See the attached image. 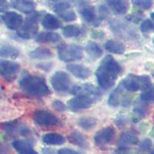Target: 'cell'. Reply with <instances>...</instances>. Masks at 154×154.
Segmentation results:
<instances>
[{
    "label": "cell",
    "instance_id": "ee69618b",
    "mask_svg": "<svg viewBox=\"0 0 154 154\" xmlns=\"http://www.w3.org/2000/svg\"><path fill=\"white\" fill-rule=\"evenodd\" d=\"M9 150L3 144L0 143V154H9Z\"/></svg>",
    "mask_w": 154,
    "mask_h": 154
},
{
    "label": "cell",
    "instance_id": "f6af8a7d",
    "mask_svg": "<svg viewBox=\"0 0 154 154\" xmlns=\"http://www.w3.org/2000/svg\"><path fill=\"white\" fill-rule=\"evenodd\" d=\"M114 154H132L128 149H119L114 152Z\"/></svg>",
    "mask_w": 154,
    "mask_h": 154
},
{
    "label": "cell",
    "instance_id": "d6986e66",
    "mask_svg": "<svg viewBox=\"0 0 154 154\" xmlns=\"http://www.w3.org/2000/svg\"><path fill=\"white\" fill-rule=\"evenodd\" d=\"M123 87L119 84V86L116 88L111 93L110 96H109L108 99V103L111 106H118L121 103L123 106H127V103H129V102H128V100L123 98Z\"/></svg>",
    "mask_w": 154,
    "mask_h": 154
},
{
    "label": "cell",
    "instance_id": "ab89813d",
    "mask_svg": "<svg viewBox=\"0 0 154 154\" xmlns=\"http://www.w3.org/2000/svg\"><path fill=\"white\" fill-rule=\"evenodd\" d=\"M57 154H81L80 152H77L74 149H69V148H63L58 150Z\"/></svg>",
    "mask_w": 154,
    "mask_h": 154
},
{
    "label": "cell",
    "instance_id": "7c38bea8",
    "mask_svg": "<svg viewBox=\"0 0 154 154\" xmlns=\"http://www.w3.org/2000/svg\"><path fill=\"white\" fill-rule=\"evenodd\" d=\"M115 136V128L112 126H107L96 132L93 139L96 146L103 147L112 143Z\"/></svg>",
    "mask_w": 154,
    "mask_h": 154
},
{
    "label": "cell",
    "instance_id": "5bb4252c",
    "mask_svg": "<svg viewBox=\"0 0 154 154\" xmlns=\"http://www.w3.org/2000/svg\"><path fill=\"white\" fill-rule=\"evenodd\" d=\"M79 13L81 17L86 22V23L91 24L95 26H99L100 23V19L96 13V10L95 7L91 5H82L79 8Z\"/></svg>",
    "mask_w": 154,
    "mask_h": 154
},
{
    "label": "cell",
    "instance_id": "e0dca14e",
    "mask_svg": "<svg viewBox=\"0 0 154 154\" xmlns=\"http://www.w3.org/2000/svg\"><path fill=\"white\" fill-rule=\"evenodd\" d=\"M11 5L16 10L25 13L31 14L35 11L36 4L33 1H26V0H15L11 2Z\"/></svg>",
    "mask_w": 154,
    "mask_h": 154
},
{
    "label": "cell",
    "instance_id": "8fae6325",
    "mask_svg": "<svg viewBox=\"0 0 154 154\" xmlns=\"http://www.w3.org/2000/svg\"><path fill=\"white\" fill-rule=\"evenodd\" d=\"M53 10L59 17L65 22L75 21L77 18L72 5L68 2L60 1L54 2L53 5Z\"/></svg>",
    "mask_w": 154,
    "mask_h": 154
},
{
    "label": "cell",
    "instance_id": "b9f144b4",
    "mask_svg": "<svg viewBox=\"0 0 154 154\" xmlns=\"http://www.w3.org/2000/svg\"><path fill=\"white\" fill-rule=\"evenodd\" d=\"M38 68L44 70V71H49V69H51L52 68V63H42V64H38Z\"/></svg>",
    "mask_w": 154,
    "mask_h": 154
},
{
    "label": "cell",
    "instance_id": "f1b7e54d",
    "mask_svg": "<svg viewBox=\"0 0 154 154\" xmlns=\"http://www.w3.org/2000/svg\"><path fill=\"white\" fill-rule=\"evenodd\" d=\"M19 54H20V51L14 46L9 45V44H4L0 46V56L1 57L16 59L19 56Z\"/></svg>",
    "mask_w": 154,
    "mask_h": 154
},
{
    "label": "cell",
    "instance_id": "484cf974",
    "mask_svg": "<svg viewBox=\"0 0 154 154\" xmlns=\"http://www.w3.org/2000/svg\"><path fill=\"white\" fill-rule=\"evenodd\" d=\"M29 56L32 60H49L53 56V52L46 47H38L31 51Z\"/></svg>",
    "mask_w": 154,
    "mask_h": 154
},
{
    "label": "cell",
    "instance_id": "4316f807",
    "mask_svg": "<svg viewBox=\"0 0 154 154\" xmlns=\"http://www.w3.org/2000/svg\"><path fill=\"white\" fill-rule=\"evenodd\" d=\"M68 140L71 143L78 146L82 149H87L89 147V143H88L86 137L79 131L72 132L69 136Z\"/></svg>",
    "mask_w": 154,
    "mask_h": 154
},
{
    "label": "cell",
    "instance_id": "f546056e",
    "mask_svg": "<svg viewBox=\"0 0 154 154\" xmlns=\"http://www.w3.org/2000/svg\"><path fill=\"white\" fill-rule=\"evenodd\" d=\"M62 32L66 38L79 37L84 33L83 29L76 25H68L66 26L63 27Z\"/></svg>",
    "mask_w": 154,
    "mask_h": 154
},
{
    "label": "cell",
    "instance_id": "f35d334b",
    "mask_svg": "<svg viewBox=\"0 0 154 154\" xmlns=\"http://www.w3.org/2000/svg\"><path fill=\"white\" fill-rule=\"evenodd\" d=\"M142 17L143 15L141 13L137 12V13L129 15V16H126V19L130 22H133V23H138L142 19Z\"/></svg>",
    "mask_w": 154,
    "mask_h": 154
},
{
    "label": "cell",
    "instance_id": "bcb514c9",
    "mask_svg": "<svg viewBox=\"0 0 154 154\" xmlns=\"http://www.w3.org/2000/svg\"><path fill=\"white\" fill-rule=\"evenodd\" d=\"M43 154H56V152L50 149H43Z\"/></svg>",
    "mask_w": 154,
    "mask_h": 154
},
{
    "label": "cell",
    "instance_id": "9a60e30c",
    "mask_svg": "<svg viewBox=\"0 0 154 154\" xmlns=\"http://www.w3.org/2000/svg\"><path fill=\"white\" fill-rule=\"evenodd\" d=\"M5 26L12 30H18L23 23V18L16 12H6L2 17Z\"/></svg>",
    "mask_w": 154,
    "mask_h": 154
},
{
    "label": "cell",
    "instance_id": "681fc988",
    "mask_svg": "<svg viewBox=\"0 0 154 154\" xmlns=\"http://www.w3.org/2000/svg\"><path fill=\"white\" fill-rule=\"evenodd\" d=\"M151 154H154V151H152V152H151Z\"/></svg>",
    "mask_w": 154,
    "mask_h": 154
},
{
    "label": "cell",
    "instance_id": "3957f363",
    "mask_svg": "<svg viewBox=\"0 0 154 154\" xmlns=\"http://www.w3.org/2000/svg\"><path fill=\"white\" fill-rule=\"evenodd\" d=\"M39 17L40 12L36 11L28 15L26 19L23 20L21 26L17 30V35L24 39H29L35 36L38 32Z\"/></svg>",
    "mask_w": 154,
    "mask_h": 154
},
{
    "label": "cell",
    "instance_id": "60d3db41",
    "mask_svg": "<svg viewBox=\"0 0 154 154\" xmlns=\"http://www.w3.org/2000/svg\"><path fill=\"white\" fill-rule=\"evenodd\" d=\"M92 35L95 38H102L105 36V34H104L103 32L100 31V30H94V31H93Z\"/></svg>",
    "mask_w": 154,
    "mask_h": 154
},
{
    "label": "cell",
    "instance_id": "7402d4cb",
    "mask_svg": "<svg viewBox=\"0 0 154 154\" xmlns=\"http://www.w3.org/2000/svg\"><path fill=\"white\" fill-rule=\"evenodd\" d=\"M42 25L46 29L49 30H56L61 28L63 26L62 22L60 19L50 13H47L43 16L42 20Z\"/></svg>",
    "mask_w": 154,
    "mask_h": 154
},
{
    "label": "cell",
    "instance_id": "74e56055",
    "mask_svg": "<svg viewBox=\"0 0 154 154\" xmlns=\"http://www.w3.org/2000/svg\"><path fill=\"white\" fill-rule=\"evenodd\" d=\"M152 143L149 139H145L140 144V149L143 151H148L152 148Z\"/></svg>",
    "mask_w": 154,
    "mask_h": 154
},
{
    "label": "cell",
    "instance_id": "4dcf8cb0",
    "mask_svg": "<svg viewBox=\"0 0 154 154\" xmlns=\"http://www.w3.org/2000/svg\"><path fill=\"white\" fill-rule=\"evenodd\" d=\"M97 124V120L93 117L85 116L78 120V125L84 130H91Z\"/></svg>",
    "mask_w": 154,
    "mask_h": 154
},
{
    "label": "cell",
    "instance_id": "d4e9b609",
    "mask_svg": "<svg viewBox=\"0 0 154 154\" xmlns=\"http://www.w3.org/2000/svg\"><path fill=\"white\" fill-rule=\"evenodd\" d=\"M65 141V137L57 133H48L42 137V142L46 145L60 146L64 143Z\"/></svg>",
    "mask_w": 154,
    "mask_h": 154
},
{
    "label": "cell",
    "instance_id": "8d00e7d4",
    "mask_svg": "<svg viewBox=\"0 0 154 154\" xmlns=\"http://www.w3.org/2000/svg\"><path fill=\"white\" fill-rule=\"evenodd\" d=\"M109 14V8H107L106 6L104 5H100V8H99V15H98L100 20L106 18Z\"/></svg>",
    "mask_w": 154,
    "mask_h": 154
},
{
    "label": "cell",
    "instance_id": "836d02e7",
    "mask_svg": "<svg viewBox=\"0 0 154 154\" xmlns=\"http://www.w3.org/2000/svg\"><path fill=\"white\" fill-rule=\"evenodd\" d=\"M133 3L137 7L144 9V10H148L153 5V2L149 0H136V1H133Z\"/></svg>",
    "mask_w": 154,
    "mask_h": 154
},
{
    "label": "cell",
    "instance_id": "c3c4849f",
    "mask_svg": "<svg viewBox=\"0 0 154 154\" xmlns=\"http://www.w3.org/2000/svg\"><path fill=\"white\" fill-rule=\"evenodd\" d=\"M152 77H153V78H154V70H153V71H152Z\"/></svg>",
    "mask_w": 154,
    "mask_h": 154
},
{
    "label": "cell",
    "instance_id": "cb8c5ba5",
    "mask_svg": "<svg viewBox=\"0 0 154 154\" xmlns=\"http://www.w3.org/2000/svg\"><path fill=\"white\" fill-rule=\"evenodd\" d=\"M104 47L107 52L116 55L123 54L126 51L124 44L115 39H109L106 41L104 45Z\"/></svg>",
    "mask_w": 154,
    "mask_h": 154
},
{
    "label": "cell",
    "instance_id": "603a6c76",
    "mask_svg": "<svg viewBox=\"0 0 154 154\" xmlns=\"http://www.w3.org/2000/svg\"><path fill=\"white\" fill-rule=\"evenodd\" d=\"M60 40L61 36L54 32H42L35 37V41L39 43H56Z\"/></svg>",
    "mask_w": 154,
    "mask_h": 154
},
{
    "label": "cell",
    "instance_id": "52a82bcc",
    "mask_svg": "<svg viewBox=\"0 0 154 154\" xmlns=\"http://www.w3.org/2000/svg\"><path fill=\"white\" fill-rule=\"evenodd\" d=\"M50 82L55 91L63 93L69 90L72 82L67 72L64 71H56L51 76Z\"/></svg>",
    "mask_w": 154,
    "mask_h": 154
},
{
    "label": "cell",
    "instance_id": "d6a6232c",
    "mask_svg": "<svg viewBox=\"0 0 154 154\" xmlns=\"http://www.w3.org/2000/svg\"><path fill=\"white\" fill-rule=\"evenodd\" d=\"M147 110H148L147 106L142 100L140 103H136L134 108H133V112H134L135 115H137V116H144L146 114Z\"/></svg>",
    "mask_w": 154,
    "mask_h": 154
},
{
    "label": "cell",
    "instance_id": "d590c367",
    "mask_svg": "<svg viewBox=\"0 0 154 154\" xmlns=\"http://www.w3.org/2000/svg\"><path fill=\"white\" fill-rule=\"evenodd\" d=\"M52 106L55 110L58 111V112H64V111L66 110V106L65 103H63L61 100H56L53 101Z\"/></svg>",
    "mask_w": 154,
    "mask_h": 154
},
{
    "label": "cell",
    "instance_id": "ba28073f",
    "mask_svg": "<svg viewBox=\"0 0 154 154\" xmlns=\"http://www.w3.org/2000/svg\"><path fill=\"white\" fill-rule=\"evenodd\" d=\"M32 119L37 125L45 127L59 126L60 124V119L49 111L36 110L32 114Z\"/></svg>",
    "mask_w": 154,
    "mask_h": 154
},
{
    "label": "cell",
    "instance_id": "7a4b0ae2",
    "mask_svg": "<svg viewBox=\"0 0 154 154\" xmlns=\"http://www.w3.org/2000/svg\"><path fill=\"white\" fill-rule=\"evenodd\" d=\"M19 85L23 92L34 97H45L51 91L43 77L25 72L19 79Z\"/></svg>",
    "mask_w": 154,
    "mask_h": 154
},
{
    "label": "cell",
    "instance_id": "816d5d0a",
    "mask_svg": "<svg viewBox=\"0 0 154 154\" xmlns=\"http://www.w3.org/2000/svg\"><path fill=\"white\" fill-rule=\"evenodd\" d=\"M0 20H1V19H0Z\"/></svg>",
    "mask_w": 154,
    "mask_h": 154
},
{
    "label": "cell",
    "instance_id": "e575fe53",
    "mask_svg": "<svg viewBox=\"0 0 154 154\" xmlns=\"http://www.w3.org/2000/svg\"><path fill=\"white\" fill-rule=\"evenodd\" d=\"M154 29V25L152 22L149 19H146L142 22L140 25V30L143 33H147Z\"/></svg>",
    "mask_w": 154,
    "mask_h": 154
},
{
    "label": "cell",
    "instance_id": "6da1fadb",
    "mask_svg": "<svg viewBox=\"0 0 154 154\" xmlns=\"http://www.w3.org/2000/svg\"><path fill=\"white\" fill-rule=\"evenodd\" d=\"M123 72L121 65L111 55H107L100 62L96 71V80L103 89H109L115 85Z\"/></svg>",
    "mask_w": 154,
    "mask_h": 154
},
{
    "label": "cell",
    "instance_id": "9c48e42d",
    "mask_svg": "<svg viewBox=\"0 0 154 154\" xmlns=\"http://www.w3.org/2000/svg\"><path fill=\"white\" fill-rule=\"evenodd\" d=\"M20 70V65L16 62L7 60H0V75L9 82L17 78Z\"/></svg>",
    "mask_w": 154,
    "mask_h": 154
},
{
    "label": "cell",
    "instance_id": "ac0fdd59",
    "mask_svg": "<svg viewBox=\"0 0 154 154\" xmlns=\"http://www.w3.org/2000/svg\"><path fill=\"white\" fill-rule=\"evenodd\" d=\"M66 68L70 73L79 79H86L91 75L90 69L81 64H69Z\"/></svg>",
    "mask_w": 154,
    "mask_h": 154
},
{
    "label": "cell",
    "instance_id": "4fadbf2b",
    "mask_svg": "<svg viewBox=\"0 0 154 154\" xmlns=\"http://www.w3.org/2000/svg\"><path fill=\"white\" fill-rule=\"evenodd\" d=\"M94 103V100L86 96H75L68 101V106L73 112H78L89 108Z\"/></svg>",
    "mask_w": 154,
    "mask_h": 154
},
{
    "label": "cell",
    "instance_id": "8992f818",
    "mask_svg": "<svg viewBox=\"0 0 154 154\" xmlns=\"http://www.w3.org/2000/svg\"><path fill=\"white\" fill-rule=\"evenodd\" d=\"M0 130L11 137H15L17 136L29 137L32 136V131L24 123H20L17 120L8 121L1 123Z\"/></svg>",
    "mask_w": 154,
    "mask_h": 154
},
{
    "label": "cell",
    "instance_id": "5b68a950",
    "mask_svg": "<svg viewBox=\"0 0 154 154\" xmlns=\"http://www.w3.org/2000/svg\"><path fill=\"white\" fill-rule=\"evenodd\" d=\"M58 56L65 63L80 60L83 57V49L74 44H62L58 48Z\"/></svg>",
    "mask_w": 154,
    "mask_h": 154
},
{
    "label": "cell",
    "instance_id": "2e32d148",
    "mask_svg": "<svg viewBox=\"0 0 154 154\" xmlns=\"http://www.w3.org/2000/svg\"><path fill=\"white\" fill-rule=\"evenodd\" d=\"M138 141V137L133 132H123L119 136V140H118V146H119V149H128L131 146L136 145Z\"/></svg>",
    "mask_w": 154,
    "mask_h": 154
},
{
    "label": "cell",
    "instance_id": "277c9868",
    "mask_svg": "<svg viewBox=\"0 0 154 154\" xmlns=\"http://www.w3.org/2000/svg\"><path fill=\"white\" fill-rule=\"evenodd\" d=\"M152 84L149 75L129 74L120 82L121 86L129 92L144 90Z\"/></svg>",
    "mask_w": 154,
    "mask_h": 154
},
{
    "label": "cell",
    "instance_id": "7bdbcfd3",
    "mask_svg": "<svg viewBox=\"0 0 154 154\" xmlns=\"http://www.w3.org/2000/svg\"><path fill=\"white\" fill-rule=\"evenodd\" d=\"M8 9H9V4H8V2L6 1L0 0V12H6Z\"/></svg>",
    "mask_w": 154,
    "mask_h": 154
},
{
    "label": "cell",
    "instance_id": "83f0119b",
    "mask_svg": "<svg viewBox=\"0 0 154 154\" xmlns=\"http://www.w3.org/2000/svg\"><path fill=\"white\" fill-rule=\"evenodd\" d=\"M85 51L93 60H97L101 57L103 53L101 46L93 41H89L87 42L86 47H85Z\"/></svg>",
    "mask_w": 154,
    "mask_h": 154
},
{
    "label": "cell",
    "instance_id": "1f68e13d",
    "mask_svg": "<svg viewBox=\"0 0 154 154\" xmlns=\"http://www.w3.org/2000/svg\"><path fill=\"white\" fill-rule=\"evenodd\" d=\"M140 100L144 103H154V85L151 84L149 87L143 90Z\"/></svg>",
    "mask_w": 154,
    "mask_h": 154
},
{
    "label": "cell",
    "instance_id": "ffe728a7",
    "mask_svg": "<svg viewBox=\"0 0 154 154\" xmlns=\"http://www.w3.org/2000/svg\"><path fill=\"white\" fill-rule=\"evenodd\" d=\"M107 5L109 9L116 15H124L126 14L130 8V4L126 1L123 0H110L107 1Z\"/></svg>",
    "mask_w": 154,
    "mask_h": 154
},
{
    "label": "cell",
    "instance_id": "f907efd6",
    "mask_svg": "<svg viewBox=\"0 0 154 154\" xmlns=\"http://www.w3.org/2000/svg\"><path fill=\"white\" fill-rule=\"evenodd\" d=\"M153 42H154V38H153Z\"/></svg>",
    "mask_w": 154,
    "mask_h": 154
},
{
    "label": "cell",
    "instance_id": "44dd1931",
    "mask_svg": "<svg viewBox=\"0 0 154 154\" xmlns=\"http://www.w3.org/2000/svg\"><path fill=\"white\" fill-rule=\"evenodd\" d=\"M12 146L19 154H38L32 145L26 140H15Z\"/></svg>",
    "mask_w": 154,
    "mask_h": 154
},
{
    "label": "cell",
    "instance_id": "7dc6e473",
    "mask_svg": "<svg viewBox=\"0 0 154 154\" xmlns=\"http://www.w3.org/2000/svg\"><path fill=\"white\" fill-rule=\"evenodd\" d=\"M150 16H151V18H152V20H153V21H154V12H152V13H151Z\"/></svg>",
    "mask_w": 154,
    "mask_h": 154
},
{
    "label": "cell",
    "instance_id": "30bf717a",
    "mask_svg": "<svg viewBox=\"0 0 154 154\" xmlns=\"http://www.w3.org/2000/svg\"><path fill=\"white\" fill-rule=\"evenodd\" d=\"M70 93L74 96H86L93 100L95 102L98 101L102 96V93L100 89L90 83L74 86L70 90Z\"/></svg>",
    "mask_w": 154,
    "mask_h": 154
}]
</instances>
